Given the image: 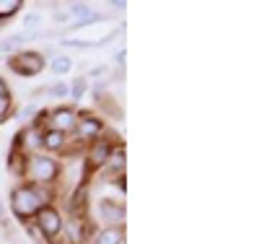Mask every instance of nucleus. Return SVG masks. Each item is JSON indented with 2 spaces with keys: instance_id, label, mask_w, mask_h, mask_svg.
Returning <instances> with one entry per match:
<instances>
[{
  "instance_id": "nucleus-21",
  "label": "nucleus",
  "mask_w": 259,
  "mask_h": 244,
  "mask_svg": "<svg viewBox=\"0 0 259 244\" xmlns=\"http://www.w3.org/2000/svg\"><path fill=\"white\" fill-rule=\"evenodd\" d=\"M68 18H70V13H60V11L55 13V21H68Z\"/></svg>"
},
{
  "instance_id": "nucleus-22",
  "label": "nucleus",
  "mask_w": 259,
  "mask_h": 244,
  "mask_svg": "<svg viewBox=\"0 0 259 244\" xmlns=\"http://www.w3.org/2000/svg\"><path fill=\"white\" fill-rule=\"evenodd\" d=\"M0 96H6V83L0 81Z\"/></svg>"
},
{
  "instance_id": "nucleus-12",
  "label": "nucleus",
  "mask_w": 259,
  "mask_h": 244,
  "mask_svg": "<svg viewBox=\"0 0 259 244\" xmlns=\"http://www.w3.org/2000/svg\"><path fill=\"white\" fill-rule=\"evenodd\" d=\"M62 132H57V130H52V132H47V138H45V146L47 148H60L62 146Z\"/></svg>"
},
{
  "instance_id": "nucleus-3",
  "label": "nucleus",
  "mask_w": 259,
  "mask_h": 244,
  "mask_svg": "<svg viewBox=\"0 0 259 244\" xmlns=\"http://www.w3.org/2000/svg\"><path fill=\"white\" fill-rule=\"evenodd\" d=\"M36 224H39V229H41V234H45V236H55L60 231V216L52 208H45V211H39Z\"/></svg>"
},
{
  "instance_id": "nucleus-16",
  "label": "nucleus",
  "mask_w": 259,
  "mask_h": 244,
  "mask_svg": "<svg viewBox=\"0 0 259 244\" xmlns=\"http://www.w3.org/2000/svg\"><path fill=\"white\" fill-rule=\"evenodd\" d=\"M34 112H36V107H34V104H29L26 109H21V115H18V120H29V117H31Z\"/></svg>"
},
{
  "instance_id": "nucleus-4",
  "label": "nucleus",
  "mask_w": 259,
  "mask_h": 244,
  "mask_svg": "<svg viewBox=\"0 0 259 244\" xmlns=\"http://www.w3.org/2000/svg\"><path fill=\"white\" fill-rule=\"evenodd\" d=\"M31 171H34V177L36 180H45V182H50V180H55L57 177V164L52 161V159H34V166H31Z\"/></svg>"
},
{
  "instance_id": "nucleus-18",
  "label": "nucleus",
  "mask_w": 259,
  "mask_h": 244,
  "mask_svg": "<svg viewBox=\"0 0 259 244\" xmlns=\"http://www.w3.org/2000/svg\"><path fill=\"white\" fill-rule=\"evenodd\" d=\"M36 21H39V13H29V16L24 18V26H34Z\"/></svg>"
},
{
  "instance_id": "nucleus-23",
  "label": "nucleus",
  "mask_w": 259,
  "mask_h": 244,
  "mask_svg": "<svg viewBox=\"0 0 259 244\" xmlns=\"http://www.w3.org/2000/svg\"><path fill=\"white\" fill-rule=\"evenodd\" d=\"M0 221H3V205H0Z\"/></svg>"
},
{
  "instance_id": "nucleus-5",
  "label": "nucleus",
  "mask_w": 259,
  "mask_h": 244,
  "mask_svg": "<svg viewBox=\"0 0 259 244\" xmlns=\"http://www.w3.org/2000/svg\"><path fill=\"white\" fill-rule=\"evenodd\" d=\"M99 211H101V218H104V221H109V224H119V221L124 218L122 205H117V203H112V200H101Z\"/></svg>"
},
{
  "instance_id": "nucleus-15",
  "label": "nucleus",
  "mask_w": 259,
  "mask_h": 244,
  "mask_svg": "<svg viewBox=\"0 0 259 244\" xmlns=\"http://www.w3.org/2000/svg\"><path fill=\"white\" fill-rule=\"evenodd\" d=\"M70 236H73L75 241H80V239H83V234H80V224H78V221H73V224H70Z\"/></svg>"
},
{
  "instance_id": "nucleus-20",
  "label": "nucleus",
  "mask_w": 259,
  "mask_h": 244,
  "mask_svg": "<svg viewBox=\"0 0 259 244\" xmlns=\"http://www.w3.org/2000/svg\"><path fill=\"white\" fill-rule=\"evenodd\" d=\"M104 73H106V68H101V65H99V68H94V73H91V76H94V78H101Z\"/></svg>"
},
{
  "instance_id": "nucleus-14",
  "label": "nucleus",
  "mask_w": 259,
  "mask_h": 244,
  "mask_svg": "<svg viewBox=\"0 0 259 244\" xmlns=\"http://www.w3.org/2000/svg\"><path fill=\"white\" fill-rule=\"evenodd\" d=\"M70 91H73L70 96H75V99H80V96H83V91H85V81H83V78H78V81L73 83V88H70Z\"/></svg>"
},
{
  "instance_id": "nucleus-11",
  "label": "nucleus",
  "mask_w": 259,
  "mask_h": 244,
  "mask_svg": "<svg viewBox=\"0 0 259 244\" xmlns=\"http://www.w3.org/2000/svg\"><path fill=\"white\" fill-rule=\"evenodd\" d=\"M18 8H21L18 0H0V18H6V16L16 13Z\"/></svg>"
},
{
  "instance_id": "nucleus-10",
  "label": "nucleus",
  "mask_w": 259,
  "mask_h": 244,
  "mask_svg": "<svg viewBox=\"0 0 259 244\" xmlns=\"http://www.w3.org/2000/svg\"><path fill=\"white\" fill-rule=\"evenodd\" d=\"M106 153H109V148L99 143V146L91 151V166H101V164H106V159H109Z\"/></svg>"
},
{
  "instance_id": "nucleus-19",
  "label": "nucleus",
  "mask_w": 259,
  "mask_h": 244,
  "mask_svg": "<svg viewBox=\"0 0 259 244\" xmlns=\"http://www.w3.org/2000/svg\"><path fill=\"white\" fill-rule=\"evenodd\" d=\"M8 109V96H0V115H3Z\"/></svg>"
},
{
  "instance_id": "nucleus-17",
  "label": "nucleus",
  "mask_w": 259,
  "mask_h": 244,
  "mask_svg": "<svg viewBox=\"0 0 259 244\" xmlns=\"http://www.w3.org/2000/svg\"><path fill=\"white\" fill-rule=\"evenodd\" d=\"M112 164H114V169H119V166L124 164V151H114V159H112Z\"/></svg>"
},
{
  "instance_id": "nucleus-8",
  "label": "nucleus",
  "mask_w": 259,
  "mask_h": 244,
  "mask_svg": "<svg viewBox=\"0 0 259 244\" xmlns=\"http://www.w3.org/2000/svg\"><path fill=\"white\" fill-rule=\"evenodd\" d=\"M122 239H124V234H122V229H106V231H101V236H99V244H122Z\"/></svg>"
},
{
  "instance_id": "nucleus-2",
  "label": "nucleus",
  "mask_w": 259,
  "mask_h": 244,
  "mask_svg": "<svg viewBox=\"0 0 259 244\" xmlns=\"http://www.w3.org/2000/svg\"><path fill=\"white\" fill-rule=\"evenodd\" d=\"M41 65H45V60H41V55L36 52H24V55H18L11 60V68L21 76H36L41 73Z\"/></svg>"
},
{
  "instance_id": "nucleus-6",
  "label": "nucleus",
  "mask_w": 259,
  "mask_h": 244,
  "mask_svg": "<svg viewBox=\"0 0 259 244\" xmlns=\"http://www.w3.org/2000/svg\"><path fill=\"white\" fill-rule=\"evenodd\" d=\"M52 125H55L57 132H60V130H73V127H75V115L68 112V109H62V112H55Z\"/></svg>"
},
{
  "instance_id": "nucleus-9",
  "label": "nucleus",
  "mask_w": 259,
  "mask_h": 244,
  "mask_svg": "<svg viewBox=\"0 0 259 244\" xmlns=\"http://www.w3.org/2000/svg\"><path fill=\"white\" fill-rule=\"evenodd\" d=\"M70 68H73V60L70 57H55L52 60V73L55 76H65Z\"/></svg>"
},
{
  "instance_id": "nucleus-7",
  "label": "nucleus",
  "mask_w": 259,
  "mask_h": 244,
  "mask_svg": "<svg viewBox=\"0 0 259 244\" xmlns=\"http://www.w3.org/2000/svg\"><path fill=\"white\" fill-rule=\"evenodd\" d=\"M99 130H101V122H99V120L85 117V120L80 122V135H83V138H96Z\"/></svg>"
},
{
  "instance_id": "nucleus-13",
  "label": "nucleus",
  "mask_w": 259,
  "mask_h": 244,
  "mask_svg": "<svg viewBox=\"0 0 259 244\" xmlns=\"http://www.w3.org/2000/svg\"><path fill=\"white\" fill-rule=\"evenodd\" d=\"M68 94H70L68 83H55V86L50 88V96H68Z\"/></svg>"
},
{
  "instance_id": "nucleus-1",
  "label": "nucleus",
  "mask_w": 259,
  "mask_h": 244,
  "mask_svg": "<svg viewBox=\"0 0 259 244\" xmlns=\"http://www.w3.org/2000/svg\"><path fill=\"white\" fill-rule=\"evenodd\" d=\"M47 203V195L36 187H21L13 192V211L18 218H29L41 211V205Z\"/></svg>"
}]
</instances>
